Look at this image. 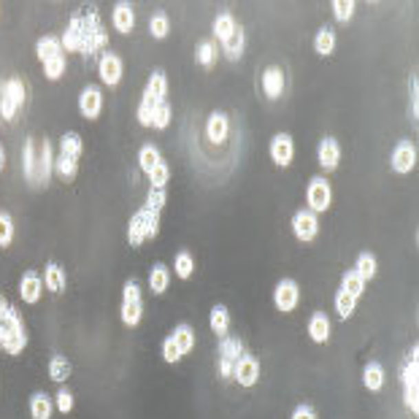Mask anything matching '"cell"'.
<instances>
[{
    "instance_id": "obj_1",
    "label": "cell",
    "mask_w": 419,
    "mask_h": 419,
    "mask_svg": "<svg viewBox=\"0 0 419 419\" xmlns=\"http://www.w3.org/2000/svg\"><path fill=\"white\" fill-rule=\"evenodd\" d=\"M28 346V330L17 308L0 295V349L8 354H19Z\"/></svg>"
},
{
    "instance_id": "obj_2",
    "label": "cell",
    "mask_w": 419,
    "mask_h": 419,
    "mask_svg": "<svg viewBox=\"0 0 419 419\" xmlns=\"http://www.w3.org/2000/svg\"><path fill=\"white\" fill-rule=\"evenodd\" d=\"M160 230V214L149 211V208H141L133 219H130V228H127V241L130 246H141L147 238H154Z\"/></svg>"
},
{
    "instance_id": "obj_3",
    "label": "cell",
    "mask_w": 419,
    "mask_h": 419,
    "mask_svg": "<svg viewBox=\"0 0 419 419\" xmlns=\"http://www.w3.org/2000/svg\"><path fill=\"white\" fill-rule=\"evenodd\" d=\"M106 46H109V36H106V30H103V25L98 19V11H92V8L84 11V43H81V54L92 57L95 52H100Z\"/></svg>"
},
{
    "instance_id": "obj_4",
    "label": "cell",
    "mask_w": 419,
    "mask_h": 419,
    "mask_svg": "<svg viewBox=\"0 0 419 419\" xmlns=\"http://www.w3.org/2000/svg\"><path fill=\"white\" fill-rule=\"evenodd\" d=\"M25 106V84L19 78H8L0 87V116L6 122H14L17 111Z\"/></svg>"
},
{
    "instance_id": "obj_5",
    "label": "cell",
    "mask_w": 419,
    "mask_h": 419,
    "mask_svg": "<svg viewBox=\"0 0 419 419\" xmlns=\"http://www.w3.org/2000/svg\"><path fill=\"white\" fill-rule=\"evenodd\" d=\"M122 322L127 327H136L141 322V314H144V301H141V287L136 279H130L125 284V292H122Z\"/></svg>"
},
{
    "instance_id": "obj_6",
    "label": "cell",
    "mask_w": 419,
    "mask_h": 419,
    "mask_svg": "<svg viewBox=\"0 0 419 419\" xmlns=\"http://www.w3.org/2000/svg\"><path fill=\"white\" fill-rule=\"evenodd\" d=\"M241 357H244V343H241V339L225 336L222 343H219V376H222V379H233L235 365H238Z\"/></svg>"
},
{
    "instance_id": "obj_7",
    "label": "cell",
    "mask_w": 419,
    "mask_h": 419,
    "mask_svg": "<svg viewBox=\"0 0 419 419\" xmlns=\"http://www.w3.org/2000/svg\"><path fill=\"white\" fill-rule=\"evenodd\" d=\"M305 200H308V211H311V214H322V211H327L330 203H333V190H330V184H327L322 176H316V179L308 182Z\"/></svg>"
},
{
    "instance_id": "obj_8",
    "label": "cell",
    "mask_w": 419,
    "mask_h": 419,
    "mask_svg": "<svg viewBox=\"0 0 419 419\" xmlns=\"http://www.w3.org/2000/svg\"><path fill=\"white\" fill-rule=\"evenodd\" d=\"M298 301H301V287H298V281H295V279H281V281L276 284V290H273V303H276V308H279L281 314H290V311H295Z\"/></svg>"
},
{
    "instance_id": "obj_9",
    "label": "cell",
    "mask_w": 419,
    "mask_h": 419,
    "mask_svg": "<svg viewBox=\"0 0 419 419\" xmlns=\"http://www.w3.org/2000/svg\"><path fill=\"white\" fill-rule=\"evenodd\" d=\"M417 349L411 352V360L406 363V368H403V403L417 414L419 411V392H417Z\"/></svg>"
},
{
    "instance_id": "obj_10",
    "label": "cell",
    "mask_w": 419,
    "mask_h": 419,
    "mask_svg": "<svg viewBox=\"0 0 419 419\" xmlns=\"http://www.w3.org/2000/svg\"><path fill=\"white\" fill-rule=\"evenodd\" d=\"M292 233H295V238L298 241H314L316 235H319V219H316V214H311L308 208H301V211H295V217H292Z\"/></svg>"
},
{
    "instance_id": "obj_11",
    "label": "cell",
    "mask_w": 419,
    "mask_h": 419,
    "mask_svg": "<svg viewBox=\"0 0 419 419\" xmlns=\"http://www.w3.org/2000/svg\"><path fill=\"white\" fill-rule=\"evenodd\" d=\"M389 165H392L395 173H411L414 165H417V147H414L411 141H400V144L392 149Z\"/></svg>"
},
{
    "instance_id": "obj_12",
    "label": "cell",
    "mask_w": 419,
    "mask_h": 419,
    "mask_svg": "<svg viewBox=\"0 0 419 419\" xmlns=\"http://www.w3.org/2000/svg\"><path fill=\"white\" fill-rule=\"evenodd\" d=\"M100 109H103V92H100V87H95V84L84 87L81 95H78V111H81V116L98 119Z\"/></svg>"
},
{
    "instance_id": "obj_13",
    "label": "cell",
    "mask_w": 419,
    "mask_h": 419,
    "mask_svg": "<svg viewBox=\"0 0 419 419\" xmlns=\"http://www.w3.org/2000/svg\"><path fill=\"white\" fill-rule=\"evenodd\" d=\"M292 157H295V144L287 133H279L270 138V160L279 165V168H287L292 165Z\"/></svg>"
},
{
    "instance_id": "obj_14",
    "label": "cell",
    "mask_w": 419,
    "mask_h": 419,
    "mask_svg": "<svg viewBox=\"0 0 419 419\" xmlns=\"http://www.w3.org/2000/svg\"><path fill=\"white\" fill-rule=\"evenodd\" d=\"M60 43H63V52H81V43H84V11L71 17V25H68L65 36L60 39Z\"/></svg>"
},
{
    "instance_id": "obj_15",
    "label": "cell",
    "mask_w": 419,
    "mask_h": 419,
    "mask_svg": "<svg viewBox=\"0 0 419 419\" xmlns=\"http://www.w3.org/2000/svg\"><path fill=\"white\" fill-rule=\"evenodd\" d=\"M98 74H100V81L109 84V87H116L122 81V60L114 52H106L98 63Z\"/></svg>"
},
{
    "instance_id": "obj_16",
    "label": "cell",
    "mask_w": 419,
    "mask_h": 419,
    "mask_svg": "<svg viewBox=\"0 0 419 419\" xmlns=\"http://www.w3.org/2000/svg\"><path fill=\"white\" fill-rule=\"evenodd\" d=\"M233 379L238 381L241 387H255L257 379H260V363H257L252 354H244V357L238 360V365H235Z\"/></svg>"
},
{
    "instance_id": "obj_17",
    "label": "cell",
    "mask_w": 419,
    "mask_h": 419,
    "mask_svg": "<svg viewBox=\"0 0 419 419\" xmlns=\"http://www.w3.org/2000/svg\"><path fill=\"white\" fill-rule=\"evenodd\" d=\"M19 295H22L25 303L30 305L41 301V295H43V279H41L36 270L22 273V279H19Z\"/></svg>"
},
{
    "instance_id": "obj_18",
    "label": "cell",
    "mask_w": 419,
    "mask_h": 419,
    "mask_svg": "<svg viewBox=\"0 0 419 419\" xmlns=\"http://www.w3.org/2000/svg\"><path fill=\"white\" fill-rule=\"evenodd\" d=\"M316 160L325 171H336L339 168V160H341V147L336 138H322L319 141V149H316Z\"/></svg>"
},
{
    "instance_id": "obj_19",
    "label": "cell",
    "mask_w": 419,
    "mask_h": 419,
    "mask_svg": "<svg viewBox=\"0 0 419 419\" xmlns=\"http://www.w3.org/2000/svg\"><path fill=\"white\" fill-rule=\"evenodd\" d=\"M111 25L119 33H133L136 28V11L130 3H116L114 11H111Z\"/></svg>"
},
{
    "instance_id": "obj_20",
    "label": "cell",
    "mask_w": 419,
    "mask_h": 419,
    "mask_svg": "<svg viewBox=\"0 0 419 419\" xmlns=\"http://www.w3.org/2000/svg\"><path fill=\"white\" fill-rule=\"evenodd\" d=\"M228 130H230V122L222 111H217V114L208 116V122H206V136H208V141H211V144H217V147H219V144H225Z\"/></svg>"
},
{
    "instance_id": "obj_21",
    "label": "cell",
    "mask_w": 419,
    "mask_h": 419,
    "mask_svg": "<svg viewBox=\"0 0 419 419\" xmlns=\"http://www.w3.org/2000/svg\"><path fill=\"white\" fill-rule=\"evenodd\" d=\"M25 176L30 184H41V173H39V147L33 138L25 141Z\"/></svg>"
},
{
    "instance_id": "obj_22",
    "label": "cell",
    "mask_w": 419,
    "mask_h": 419,
    "mask_svg": "<svg viewBox=\"0 0 419 419\" xmlns=\"http://www.w3.org/2000/svg\"><path fill=\"white\" fill-rule=\"evenodd\" d=\"M308 336H311L314 343H325L330 339V319H327V314H322V311L311 314V319H308Z\"/></svg>"
},
{
    "instance_id": "obj_23",
    "label": "cell",
    "mask_w": 419,
    "mask_h": 419,
    "mask_svg": "<svg viewBox=\"0 0 419 419\" xmlns=\"http://www.w3.org/2000/svg\"><path fill=\"white\" fill-rule=\"evenodd\" d=\"M263 89H266V95L270 100L281 98V92H284V74H281V68H276V65L266 68V74H263Z\"/></svg>"
},
{
    "instance_id": "obj_24",
    "label": "cell",
    "mask_w": 419,
    "mask_h": 419,
    "mask_svg": "<svg viewBox=\"0 0 419 419\" xmlns=\"http://www.w3.org/2000/svg\"><path fill=\"white\" fill-rule=\"evenodd\" d=\"M43 287L49 292H63L65 290V268H60L57 263H49L43 268Z\"/></svg>"
},
{
    "instance_id": "obj_25",
    "label": "cell",
    "mask_w": 419,
    "mask_h": 419,
    "mask_svg": "<svg viewBox=\"0 0 419 419\" xmlns=\"http://www.w3.org/2000/svg\"><path fill=\"white\" fill-rule=\"evenodd\" d=\"M36 54H39L41 63H49V60H54V57L63 54V43H60V39H54V36H43V39L36 43Z\"/></svg>"
},
{
    "instance_id": "obj_26",
    "label": "cell",
    "mask_w": 419,
    "mask_h": 419,
    "mask_svg": "<svg viewBox=\"0 0 419 419\" xmlns=\"http://www.w3.org/2000/svg\"><path fill=\"white\" fill-rule=\"evenodd\" d=\"M52 171H54V152H52V144H49V141L43 138V144L39 147V173H41V184H46V182H49Z\"/></svg>"
},
{
    "instance_id": "obj_27",
    "label": "cell",
    "mask_w": 419,
    "mask_h": 419,
    "mask_svg": "<svg viewBox=\"0 0 419 419\" xmlns=\"http://www.w3.org/2000/svg\"><path fill=\"white\" fill-rule=\"evenodd\" d=\"M208 325H211V333H217L219 339H225L230 327V311L225 305H214V308H211V316H208Z\"/></svg>"
},
{
    "instance_id": "obj_28",
    "label": "cell",
    "mask_w": 419,
    "mask_h": 419,
    "mask_svg": "<svg viewBox=\"0 0 419 419\" xmlns=\"http://www.w3.org/2000/svg\"><path fill=\"white\" fill-rule=\"evenodd\" d=\"M168 284H171V270L162 263H157L149 270V290H152V295H162L168 290Z\"/></svg>"
},
{
    "instance_id": "obj_29",
    "label": "cell",
    "mask_w": 419,
    "mask_h": 419,
    "mask_svg": "<svg viewBox=\"0 0 419 419\" xmlns=\"http://www.w3.org/2000/svg\"><path fill=\"white\" fill-rule=\"evenodd\" d=\"M52 411H54V403H52L49 395L36 392V395L30 398V417L33 419H52Z\"/></svg>"
},
{
    "instance_id": "obj_30",
    "label": "cell",
    "mask_w": 419,
    "mask_h": 419,
    "mask_svg": "<svg viewBox=\"0 0 419 419\" xmlns=\"http://www.w3.org/2000/svg\"><path fill=\"white\" fill-rule=\"evenodd\" d=\"M160 162H162L160 149H157L154 144H144V147H141V152H138V165H141V171L149 176V173H152Z\"/></svg>"
},
{
    "instance_id": "obj_31",
    "label": "cell",
    "mask_w": 419,
    "mask_h": 419,
    "mask_svg": "<svg viewBox=\"0 0 419 419\" xmlns=\"http://www.w3.org/2000/svg\"><path fill=\"white\" fill-rule=\"evenodd\" d=\"M244 46H246V39H244V30H241V28H235L233 36H230L228 41H222V49H225V57H228V60H241Z\"/></svg>"
},
{
    "instance_id": "obj_32",
    "label": "cell",
    "mask_w": 419,
    "mask_h": 419,
    "mask_svg": "<svg viewBox=\"0 0 419 419\" xmlns=\"http://www.w3.org/2000/svg\"><path fill=\"white\" fill-rule=\"evenodd\" d=\"M314 49H316V54L330 57V54L336 52V33H333L330 28H322V30L314 36Z\"/></svg>"
},
{
    "instance_id": "obj_33",
    "label": "cell",
    "mask_w": 419,
    "mask_h": 419,
    "mask_svg": "<svg viewBox=\"0 0 419 419\" xmlns=\"http://www.w3.org/2000/svg\"><path fill=\"white\" fill-rule=\"evenodd\" d=\"M363 384H365V389H371V392H379L381 387H384V368H381L379 363H368V365H365Z\"/></svg>"
},
{
    "instance_id": "obj_34",
    "label": "cell",
    "mask_w": 419,
    "mask_h": 419,
    "mask_svg": "<svg viewBox=\"0 0 419 419\" xmlns=\"http://www.w3.org/2000/svg\"><path fill=\"white\" fill-rule=\"evenodd\" d=\"M376 270H379V266H376V257L371 255V252H363L360 257H357V266H354V273L368 284L374 276H376Z\"/></svg>"
},
{
    "instance_id": "obj_35",
    "label": "cell",
    "mask_w": 419,
    "mask_h": 419,
    "mask_svg": "<svg viewBox=\"0 0 419 419\" xmlns=\"http://www.w3.org/2000/svg\"><path fill=\"white\" fill-rule=\"evenodd\" d=\"M165 92H168V78H165L162 71H154L149 84H147V95L152 98L154 103H162V100H165Z\"/></svg>"
},
{
    "instance_id": "obj_36",
    "label": "cell",
    "mask_w": 419,
    "mask_h": 419,
    "mask_svg": "<svg viewBox=\"0 0 419 419\" xmlns=\"http://www.w3.org/2000/svg\"><path fill=\"white\" fill-rule=\"evenodd\" d=\"M173 341H176V346H179V352L182 354H190L192 349H195V330H192L190 325H179L176 330H173V336H171Z\"/></svg>"
},
{
    "instance_id": "obj_37",
    "label": "cell",
    "mask_w": 419,
    "mask_h": 419,
    "mask_svg": "<svg viewBox=\"0 0 419 419\" xmlns=\"http://www.w3.org/2000/svg\"><path fill=\"white\" fill-rule=\"evenodd\" d=\"M54 173H57L63 182H71V179H76L78 160H74V157H65V154H60V157L54 160Z\"/></svg>"
},
{
    "instance_id": "obj_38",
    "label": "cell",
    "mask_w": 419,
    "mask_h": 419,
    "mask_svg": "<svg viewBox=\"0 0 419 419\" xmlns=\"http://www.w3.org/2000/svg\"><path fill=\"white\" fill-rule=\"evenodd\" d=\"M71 376V363L65 360V357H52L49 360V379L52 381H57V384H63V381Z\"/></svg>"
},
{
    "instance_id": "obj_39",
    "label": "cell",
    "mask_w": 419,
    "mask_h": 419,
    "mask_svg": "<svg viewBox=\"0 0 419 419\" xmlns=\"http://www.w3.org/2000/svg\"><path fill=\"white\" fill-rule=\"evenodd\" d=\"M81 149H84V144H81V136H78V133H65V136L60 138V154L78 160Z\"/></svg>"
},
{
    "instance_id": "obj_40",
    "label": "cell",
    "mask_w": 419,
    "mask_h": 419,
    "mask_svg": "<svg viewBox=\"0 0 419 419\" xmlns=\"http://www.w3.org/2000/svg\"><path fill=\"white\" fill-rule=\"evenodd\" d=\"M341 290H343V292H349V295L357 301V298L365 292V281H363V279H360L354 270H346V273H343Z\"/></svg>"
},
{
    "instance_id": "obj_41",
    "label": "cell",
    "mask_w": 419,
    "mask_h": 419,
    "mask_svg": "<svg viewBox=\"0 0 419 419\" xmlns=\"http://www.w3.org/2000/svg\"><path fill=\"white\" fill-rule=\"evenodd\" d=\"M238 25H235V19H233V14H219L217 19H214V36L219 41H228L230 36H233V30H235Z\"/></svg>"
},
{
    "instance_id": "obj_42",
    "label": "cell",
    "mask_w": 419,
    "mask_h": 419,
    "mask_svg": "<svg viewBox=\"0 0 419 419\" xmlns=\"http://www.w3.org/2000/svg\"><path fill=\"white\" fill-rule=\"evenodd\" d=\"M173 273H176L179 279H190L192 273H195V257H192L190 252H179V255H176V260H173Z\"/></svg>"
},
{
    "instance_id": "obj_43",
    "label": "cell",
    "mask_w": 419,
    "mask_h": 419,
    "mask_svg": "<svg viewBox=\"0 0 419 419\" xmlns=\"http://www.w3.org/2000/svg\"><path fill=\"white\" fill-rule=\"evenodd\" d=\"M168 30H171V22H168V14L165 11H157L152 19H149V33H152V39H165L168 36Z\"/></svg>"
},
{
    "instance_id": "obj_44",
    "label": "cell",
    "mask_w": 419,
    "mask_h": 419,
    "mask_svg": "<svg viewBox=\"0 0 419 419\" xmlns=\"http://www.w3.org/2000/svg\"><path fill=\"white\" fill-rule=\"evenodd\" d=\"M171 125V106H168V100H162V103H157L152 111V127L157 130H165Z\"/></svg>"
},
{
    "instance_id": "obj_45",
    "label": "cell",
    "mask_w": 419,
    "mask_h": 419,
    "mask_svg": "<svg viewBox=\"0 0 419 419\" xmlns=\"http://www.w3.org/2000/svg\"><path fill=\"white\" fill-rule=\"evenodd\" d=\"M65 54H60V57H54V60H49V63H43V76L49 78V81H57V78L65 74Z\"/></svg>"
},
{
    "instance_id": "obj_46",
    "label": "cell",
    "mask_w": 419,
    "mask_h": 419,
    "mask_svg": "<svg viewBox=\"0 0 419 419\" xmlns=\"http://www.w3.org/2000/svg\"><path fill=\"white\" fill-rule=\"evenodd\" d=\"M354 305H357V301H354L349 292L339 290V295H336V311H339L341 319H349V316L354 314Z\"/></svg>"
},
{
    "instance_id": "obj_47",
    "label": "cell",
    "mask_w": 419,
    "mask_h": 419,
    "mask_svg": "<svg viewBox=\"0 0 419 419\" xmlns=\"http://www.w3.org/2000/svg\"><path fill=\"white\" fill-rule=\"evenodd\" d=\"M214 60H217V46H214V41H203V43L197 46V63H200L203 68H211Z\"/></svg>"
},
{
    "instance_id": "obj_48",
    "label": "cell",
    "mask_w": 419,
    "mask_h": 419,
    "mask_svg": "<svg viewBox=\"0 0 419 419\" xmlns=\"http://www.w3.org/2000/svg\"><path fill=\"white\" fill-rule=\"evenodd\" d=\"M11 241H14V219H11V214L0 211V249L8 246Z\"/></svg>"
},
{
    "instance_id": "obj_49",
    "label": "cell",
    "mask_w": 419,
    "mask_h": 419,
    "mask_svg": "<svg viewBox=\"0 0 419 419\" xmlns=\"http://www.w3.org/2000/svg\"><path fill=\"white\" fill-rule=\"evenodd\" d=\"M168 179H171V168H168L165 162H160V165L154 168L152 173H149V182H152V190H165V184H168Z\"/></svg>"
},
{
    "instance_id": "obj_50",
    "label": "cell",
    "mask_w": 419,
    "mask_h": 419,
    "mask_svg": "<svg viewBox=\"0 0 419 419\" xmlns=\"http://www.w3.org/2000/svg\"><path fill=\"white\" fill-rule=\"evenodd\" d=\"M354 8H357L354 0H336V3H333V14H336L339 22H349V19L354 17Z\"/></svg>"
},
{
    "instance_id": "obj_51",
    "label": "cell",
    "mask_w": 419,
    "mask_h": 419,
    "mask_svg": "<svg viewBox=\"0 0 419 419\" xmlns=\"http://www.w3.org/2000/svg\"><path fill=\"white\" fill-rule=\"evenodd\" d=\"M154 103L152 98L144 92V98H141V106H138V122L144 125V127H152V111H154Z\"/></svg>"
},
{
    "instance_id": "obj_52",
    "label": "cell",
    "mask_w": 419,
    "mask_h": 419,
    "mask_svg": "<svg viewBox=\"0 0 419 419\" xmlns=\"http://www.w3.org/2000/svg\"><path fill=\"white\" fill-rule=\"evenodd\" d=\"M182 357H184V354L179 352V346H176V341H173V339L168 336V339L162 341V360H165V363H179Z\"/></svg>"
},
{
    "instance_id": "obj_53",
    "label": "cell",
    "mask_w": 419,
    "mask_h": 419,
    "mask_svg": "<svg viewBox=\"0 0 419 419\" xmlns=\"http://www.w3.org/2000/svg\"><path fill=\"white\" fill-rule=\"evenodd\" d=\"M165 197H168L165 190H152V187H149L147 206H144V208H149V211H157V214H160V211H162V206H165Z\"/></svg>"
},
{
    "instance_id": "obj_54",
    "label": "cell",
    "mask_w": 419,
    "mask_h": 419,
    "mask_svg": "<svg viewBox=\"0 0 419 419\" xmlns=\"http://www.w3.org/2000/svg\"><path fill=\"white\" fill-rule=\"evenodd\" d=\"M54 409H57V411H63V414L74 411V395H71L68 389H60V392H57V398H54Z\"/></svg>"
},
{
    "instance_id": "obj_55",
    "label": "cell",
    "mask_w": 419,
    "mask_h": 419,
    "mask_svg": "<svg viewBox=\"0 0 419 419\" xmlns=\"http://www.w3.org/2000/svg\"><path fill=\"white\" fill-rule=\"evenodd\" d=\"M290 419H316V411H314V409H311V406H298V409H295V411H292V417Z\"/></svg>"
},
{
    "instance_id": "obj_56",
    "label": "cell",
    "mask_w": 419,
    "mask_h": 419,
    "mask_svg": "<svg viewBox=\"0 0 419 419\" xmlns=\"http://www.w3.org/2000/svg\"><path fill=\"white\" fill-rule=\"evenodd\" d=\"M411 114L417 116V76H411Z\"/></svg>"
},
{
    "instance_id": "obj_57",
    "label": "cell",
    "mask_w": 419,
    "mask_h": 419,
    "mask_svg": "<svg viewBox=\"0 0 419 419\" xmlns=\"http://www.w3.org/2000/svg\"><path fill=\"white\" fill-rule=\"evenodd\" d=\"M3 168H6V149L0 147V171H3Z\"/></svg>"
}]
</instances>
